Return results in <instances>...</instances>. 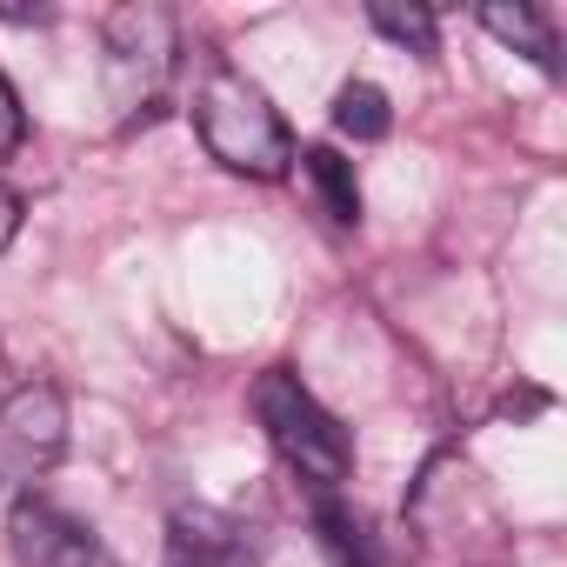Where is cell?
<instances>
[{"instance_id":"4","label":"cell","mask_w":567,"mask_h":567,"mask_svg":"<svg viewBox=\"0 0 567 567\" xmlns=\"http://www.w3.org/2000/svg\"><path fill=\"white\" fill-rule=\"evenodd\" d=\"M68 447V401L48 381H28L0 401V487L21 494L34 487Z\"/></svg>"},{"instance_id":"7","label":"cell","mask_w":567,"mask_h":567,"mask_svg":"<svg viewBox=\"0 0 567 567\" xmlns=\"http://www.w3.org/2000/svg\"><path fill=\"white\" fill-rule=\"evenodd\" d=\"M481 28L494 34V41H507L514 54H527L534 68H560V48H554V21L540 14V8H520V0H514V8H481Z\"/></svg>"},{"instance_id":"1","label":"cell","mask_w":567,"mask_h":567,"mask_svg":"<svg viewBox=\"0 0 567 567\" xmlns=\"http://www.w3.org/2000/svg\"><path fill=\"white\" fill-rule=\"evenodd\" d=\"M194 127H200V147L227 167V174H247V181H280L295 167V134L288 121L274 114V101L234 74V68H207L200 94H194Z\"/></svg>"},{"instance_id":"3","label":"cell","mask_w":567,"mask_h":567,"mask_svg":"<svg viewBox=\"0 0 567 567\" xmlns=\"http://www.w3.org/2000/svg\"><path fill=\"white\" fill-rule=\"evenodd\" d=\"M107 87L127 114H147L161 107L167 81H174V61H181V28L167 8H154V0H141V8H114L107 14Z\"/></svg>"},{"instance_id":"9","label":"cell","mask_w":567,"mask_h":567,"mask_svg":"<svg viewBox=\"0 0 567 567\" xmlns=\"http://www.w3.org/2000/svg\"><path fill=\"white\" fill-rule=\"evenodd\" d=\"M315 527L328 540V554L341 567H374V540H368V520L341 501V494H315Z\"/></svg>"},{"instance_id":"8","label":"cell","mask_w":567,"mask_h":567,"mask_svg":"<svg viewBox=\"0 0 567 567\" xmlns=\"http://www.w3.org/2000/svg\"><path fill=\"white\" fill-rule=\"evenodd\" d=\"M295 161L308 167V181H315V194H321L328 220L354 227V220H361V187H354V161H341L334 147H308V154H295Z\"/></svg>"},{"instance_id":"6","label":"cell","mask_w":567,"mask_h":567,"mask_svg":"<svg viewBox=\"0 0 567 567\" xmlns=\"http://www.w3.org/2000/svg\"><path fill=\"white\" fill-rule=\"evenodd\" d=\"M254 527L214 507H181L167 527V560L161 567H254Z\"/></svg>"},{"instance_id":"12","label":"cell","mask_w":567,"mask_h":567,"mask_svg":"<svg viewBox=\"0 0 567 567\" xmlns=\"http://www.w3.org/2000/svg\"><path fill=\"white\" fill-rule=\"evenodd\" d=\"M21 141H28V114H21V94H14V81L0 74V161H8Z\"/></svg>"},{"instance_id":"13","label":"cell","mask_w":567,"mask_h":567,"mask_svg":"<svg viewBox=\"0 0 567 567\" xmlns=\"http://www.w3.org/2000/svg\"><path fill=\"white\" fill-rule=\"evenodd\" d=\"M14 234H21V194H14L8 181H0V254L14 247Z\"/></svg>"},{"instance_id":"5","label":"cell","mask_w":567,"mask_h":567,"mask_svg":"<svg viewBox=\"0 0 567 567\" xmlns=\"http://www.w3.org/2000/svg\"><path fill=\"white\" fill-rule=\"evenodd\" d=\"M8 527H14V560L21 567H121L94 540V527H81L74 514H61L48 501H21Z\"/></svg>"},{"instance_id":"2","label":"cell","mask_w":567,"mask_h":567,"mask_svg":"<svg viewBox=\"0 0 567 567\" xmlns=\"http://www.w3.org/2000/svg\"><path fill=\"white\" fill-rule=\"evenodd\" d=\"M254 421H260V434L274 441V454L288 461L315 494H341V481L354 474V441H348V427L308 394L301 374L267 368V374L254 381Z\"/></svg>"},{"instance_id":"10","label":"cell","mask_w":567,"mask_h":567,"mask_svg":"<svg viewBox=\"0 0 567 567\" xmlns=\"http://www.w3.org/2000/svg\"><path fill=\"white\" fill-rule=\"evenodd\" d=\"M334 127H341L348 141H388V134H394V107H388V94H381L374 81H348V87L334 94Z\"/></svg>"},{"instance_id":"11","label":"cell","mask_w":567,"mask_h":567,"mask_svg":"<svg viewBox=\"0 0 567 567\" xmlns=\"http://www.w3.org/2000/svg\"><path fill=\"white\" fill-rule=\"evenodd\" d=\"M368 21H374L388 41L414 48V54H434V48H441V21H434L427 8H394V0H374V8H368Z\"/></svg>"}]
</instances>
